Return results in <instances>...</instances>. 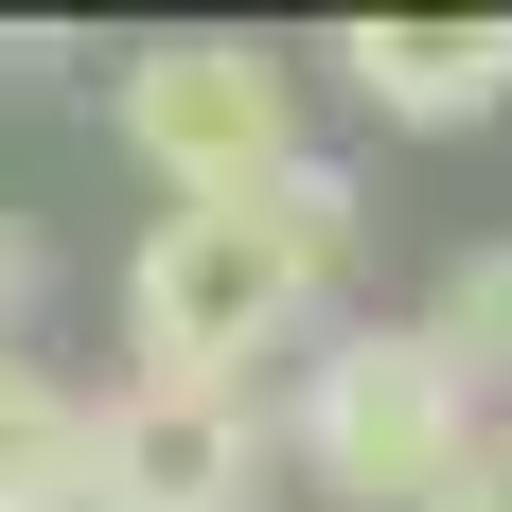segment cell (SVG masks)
<instances>
[{
	"label": "cell",
	"mask_w": 512,
	"mask_h": 512,
	"mask_svg": "<svg viewBox=\"0 0 512 512\" xmlns=\"http://www.w3.org/2000/svg\"><path fill=\"white\" fill-rule=\"evenodd\" d=\"M336 265H354V177L336 159H283L265 195L159 212L124 248V354L177 371V389H265V354L318 318Z\"/></svg>",
	"instance_id": "6da1fadb"
},
{
	"label": "cell",
	"mask_w": 512,
	"mask_h": 512,
	"mask_svg": "<svg viewBox=\"0 0 512 512\" xmlns=\"http://www.w3.org/2000/svg\"><path fill=\"white\" fill-rule=\"evenodd\" d=\"M460 442H477V389L424 354V318H354V336L301 354V389H283V460L336 512H424L460 477Z\"/></svg>",
	"instance_id": "7a4b0ae2"
},
{
	"label": "cell",
	"mask_w": 512,
	"mask_h": 512,
	"mask_svg": "<svg viewBox=\"0 0 512 512\" xmlns=\"http://www.w3.org/2000/svg\"><path fill=\"white\" fill-rule=\"evenodd\" d=\"M106 124H124V159H142L177 212L265 195L283 159H318V142H301V71H283L265 36H159V53H124Z\"/></svg>",
	"instance_id": "3957f363"
},
{
	"label": "cell",
	"mask_w": 512,
	"mask_h": 512,
	"mask_svg": "<svg viewBox=\"0 0 512 512\" xmlns=\"http://www.w3.org/2000/svg\"><path fill=\"white\" fill-rule=\"evenodd\" d=\"M265 460H283V407H265V389L124 371V389L89 407V495H106V512H248Z\"/></svg>",
	"instance_id": "277c9868"
},
{
	"label": "cell",
	"mask_w": 512,
	"mask_h": 512,
	"mask_svg": "<svg viewBox=\"0 0 512 512\" xmlns=\"http://www.w3.org/2000/svg\"><path fill=\"white\" fill-rule=\"evenodd\" d=\"M336 71H354L371 124L442 142V124H495V106H512V18H354Z\"/></svg>",
	"instance_id": "5b68a950"
},
{
	"label": "cell",
	"mask_w": 512,
	"mask_h": 512,
	"mask_svg": "<svg viewBox=\"0 0 512 512\" xmlns=\"http://www.w3.org/2000/svg\"><path fill=\"white\" fill-rule=\"evenodd\" d=\"M424 354L460 371L477 407H512V230H477V248L424 283Z\"/></svg>",
	"instance_id": "8992f818"
},
{
	"label": "cell",
	"mask_w": 512,
	"mask_h": 512,
	"mask_svg": "<svg viewBox=\"0 0 512 512\" xmlns=\"http://www.w3.org/2000/svg\"><path fill=\"white\" fill-rule=\"evenodd\" d=\"M424 512H512V407H477V442H460V477H442Z\"/></svg>",
	"instance_id": "52a82bcc"
},
{
	"label": "cell",
	"mask_w": 512,
	"mask_h": 512,
	"mask_svg": "<svg viewBox=\"0 0 512 512\" xmlns=\"http://www.w3.org/2000/svg\"><path fill=\"white\" fill-rule=\"evenodd\" d=\"M71 512H106V495H71Z\"/></svg>",
	"instance_id": "ba28073f"
},
{
	"label": "cell",
	"mask_w": 512,
	"mask_h": 512,
	"mask_svg": "<svg viewBox=\"0 0 512 512\" xmlns=\"http://www.w3.org/2000/svg\"><path fill=\"white\" fill-rule=\"evenodd\" d=\"M0 371H18V354H0Z\"/></svg>",
	"instance_id": "9c48e42d"
}]
</instances>
